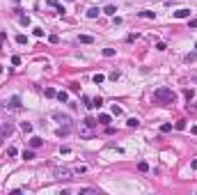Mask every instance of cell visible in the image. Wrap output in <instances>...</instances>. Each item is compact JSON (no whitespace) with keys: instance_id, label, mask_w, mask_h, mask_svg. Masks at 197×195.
<instances>
[{"instance_id":"obj_1","label":"cell","mask_w":197,"mask_h":195,"mask_svg":"<svg viewBox=\"0 0 197 195\" xmlns=\"http://www.w3.org/2000/svg\"><path fill=\"white\" fill-rule=\"evenodd\" d=\"M174 99H177V94L170 87H158L154 92V101L161 103V106H170V103H174Z\"/></svg>"},{"instance_id":"obj_2","label":"cell","mask_w":197,"mask_h":195,"mask_svg":"<svg viewBox=\"0 0 197 195\" xmlns=\"http://www.w3.org/2000/svg\"><path fill=\"white\" fill-rule=\"evenodd\" d=\"M53 175H55V179H71L73 177V168H55Z\"/></svg>"},{"instance_id":"obj_3","label":"cell","mask_w":197,"mask_h":195,"mask_svg":"<svg viewBox=\"0 0 197 195\" xmlns=\"http://www.w3.org/2000/svg\"><path fill=\"white\" fill-rule=\"evenodd\" d=\"M12 131H14V124L12 122H5V124L0 126V142H5V138H9Z\"/></svg>"},{"instance_id":"obj_4","label":"cell","mask_w":197,"mask_h":195,"mask_svg":"<svg viewBox=\"0 0 197 195\" xmlns=\"http://www.w3.org/2000/svg\"><path fill=\"white\" fill-rule=\"evenodd\" d=\"M53 119H57L60 124H71V119H69V115H62V113H53Z\"/></svg>"},{"instance_id":"obj_5","label":"cell","mask_w":197,"mask_h":195,"mask_svg":"<svg viewBox=\"0 0 197 195\" xmlns=\"http://www.w3.org/2000/svg\"><path fill=\"white\" fill-rule=\"evenodd\" d=\"M190 16V9H177V12H174V18H188Z\"/></svg>"},{"instance_id":"obj_6","label":"cell","mask_w":197,"mask_h":195,"mask_svg":"<svg viewBox=\"0 0 197 195\" xmlns=\"http://www.w3.org/2000/svg\"><path fill=\"white\" fill-rule=\"evenodd\" d=\"M101 12H103V9H99V7H89V9H87V18H99Z\"/></svg>"},{"instance_id":"obj_7","label":"cell","mask_w":197,"mask_h":195,"mask_svg":"<svg viewBox=\"0 0 197 195\" xmlns=\"http://www.w3.org/2000/svg\"><path fill=\"white\" fill-rule=\"evenodd\" d=\"M7 106L14 108V110H16V108H21V97H12V99L7 101Z\"/></svg>"},{"instance_id":"obj_8","label":"cell","mask_w":197,"mask_h":195,"mask_svg":"<svg viewBox=\"0 0 197 195\" xmlns=\"http://www.w3.org/2000/svg\"><path fill=\"white\" fill-rule=\"evenodd\" d=\"M96 122H99L101 126H110V115H105V113H103V115H99Z\"/></svg>"},{"instance_id":"obj_9","label":"cell","mask_w":197,"mask_h":195,"mask_svg":"<svg viewBox=\"0 0 197 195\" xmlns=\"http://www.w3.org/2000/svg\"><path fill=\"white\" fill-rule=\"evenodd\" d=\"M103 14H108V16H115V14H117V7H115V5H105V7H103Z\"/></svg>"},{"instance_id":"obj_10","label":"cell","mask_w":197,"mask_h":195,"mask_svg":"<svg viewBox=\"0 0 197 195\" xmlns=\"http://www.w3.org/2000/svg\"><path fill=\"white\" fill-rule=\"evenodd\" d=\"M78 41H80V44H92L94 37H92V35H80V37H78Z\"/></svg>"},{"instance_id":"obj_11","label":"cell","mask_w":197,"mask_h":195,"mask_svg":"<svg viewBox=\"0 0 197 195\" xmlns=\"http://www.w3.org/2000/svg\"><path fill=\"white\" fill-rule=\"evenodd\" d=\"M41 145H44V140H41V138H30V147H32V149L41 147Z\"/></svg>"},{"instance_id":"obj_12","label":"cell","mask_w":197,"mask_h":195,"mask_svg":"<svg viewBox=\"0 0 197 195\" xmlns=\"http://www.w3.org/2000/svg\"><path fill=\"white\" fill-rule=\"evenodd\" d=\"M57 135H60V138H64V135H69V124L60 126V129H57Z\"/></svg>"},{"instance_id":"obj_13","label":"cell","mask_w":197,"mask_h":195,"mask_svg":"<svg viewBox=\"0 0 197 195\" xmlns=\"http://www.w3.org/2000/svg\"><path fill=\"white\" fill-rule=\"evenodd\" d=\"M137 170H140V172H147V170H149V163H147V161H140V163H137Z\"/></svg>"},{"instance_id":"obj_14","label":"cell","mask_w":197,"mask_h":195,"mask_svg":"<svg viewBox=\"0 0 197 195\" xmlns=\"http://www.w3.org/2000/svg\"><path fill=\"white\" fill-rule=\"evenodd\" d=\"M55 97H57V101H60V103H64V101L69 99V94H67V92H57Z\"/></svg>"},{"instance_id":"obj_15","label":"cell","mask_w":197,"mask_h":195,"mask_svg":"<svg viewBox=\"0 0 197 195\" xmlns=\"http://www.w3.org/2000/svg\"><path fill=\"white\" fill-rule=\"evenodd\" d=\"M126 124H129L131 129H137V126H140V122H137V117H131V119L126 122Z\"/></svg>"},{"instance_id":"obj_16","label":"cell","mask_w":197,"mask_h":195,"mask_svg":"<svg viewBox=\"0 0 197 195\" xmlns=\"http://www.w3.org/2000/svg\"><path fill=\"white\" fill-rule=\"evenodd\" d=\"M101 106H103V99H101V97L92 99V108H101Z\"/></svg>"},{"instance_id":"obj_17","label":"cell","mask_w":197,"mask_h":195,"mask_svg":"<svg viewBox=\"0 0 197 195\" xmlns=\"http://www.w3.org/2000/svg\"><path fill=\"white\" fill-rule=\"evenodd\" d=\"M21 129H23V133H32V124H30V122H23Z\"/></svg>"},{"instance_id":"obj_18","label":"cell","mask_w":197,"mask_h":195,"mask_svg":"<svg viewBox=\"0 0 197 195\" xmlns=\"http://www.w3.org/2000/svg\"><path fill=\"white\" fill-rule=\"evenodd\" d=\"M23 159H25V161H32L34 159V151L32 149H25V151H23Z\"/></svg>"},{"instance_id":"obj_19","label":"cell","mask_w":197,"mask_h":195,"mask_svg":"<svg viewBox=\"0 0 197 195\" xmlns=\"http://www.w3.org/2000/svg\"><path fill=\"white\" fill-rule=\"evenodd\" d=\"M48 7H55L57 12H64V9L60 7V2H57V0H48Z\"/></svg>"},{"instance_id":"obj_20","label":"cell","mask_w":197,"mask_h":195,"mask_svg":"<svg viewBox=\"0 0 197 195\" xmlns=\"http://www.w3.org/2000/svg\"><path fill=\"white\" fill-rule=\"evenodd\" d=\"M83 124H85V126H94V124H99V122L92 119V117H85V119H83Z\"/></svg>"},{"instance_id":"obj_21","label":"cell","mask_w":197,"mask_h":195,"mask_svg":"<svg viewBox=\"0 0 197 195\" xmlns=\"http://www.w3.org/2000/svg\"><path fill=\"white\" fill-rule=\"evenodd\" d=\"M83 172H87L85 165H76V168H73V175H83Z\"/></svg>"},{"instance_id":"obj_22","label":"cell","mask_w":197,"mask_h":195,"mask_svg":"<svg viewBox=\"0 0 197 195\" xmlns=\"http://www.w3.org/2000/svg\"><path fill=\"white\" fill-rule=\"evenodd\" d=\"M18 21H21V25H30V16H25V14H21Z\"/></svg>"},{"instance_id":"obj_23","label":"cell","mask_w":197,"mask_h":195,"mask_svg":"<svg viewBox=\"0 0 197 195\" xmlns=\"http://www.w3.org/2000/svg\"><path fill=\"white\" fill-rule=\"evenodd\" d=\"M44 94H46V97L51 99V97H55V94H57V92H55V89H53V87H46V89H44Z\"/></svg>"},{"instance_id":"obj_24","label":"cell","mask_w":197,"mask_h":195,"mask_svg":"<svg viewBox=\"0 0 197 195\" xmlns=\"http://www.w3.org/2000/svg\"><path fill=\"white\" fill-rule=\"evenodd\" d=\"M117 53V51H115V48H103V55H105V57H112V55Z\"/></svg>"},{"instance_id":"obj_25","label":"cell","mask_w":197,"mask_h":195,"mask_svg":"<svg viewBox=\"0 0 197 195\" xmlns=\"http://www.w3.org/2000/svg\"><path fill=\"white\" fill-rule=\"evenodd\" d=\"M103 80H105V76H103V73H96V76H94V83H96V85H101Z\"/></svg>"},{"instance_id":"obj_26","label":"cell","mask_w":197,"mask_h":195,"mask_svg":"<svg viewBox=\"0 0 197 195\" xmlns=\"http://www.w3.org/2000/svg\"><path fill=\"white\" fill-rule=\"evenodd\" d=\"M16 41H18V44H28V37H25V35H18Z\"/></svg>"},{"instance_id":"obj_27","label":"cell","mask_w":197,"mask_h":195,"mask_svg":"<svg viewBox=\"0 0 197 195\" xmlns=\"http://www.w3.org/2000/svg\"><path fill=\"white\" fill-rule=\"evenodd\" d=\"M112 115H121V108L117 106V103H115V106H112Z\"/></svg>"},{"instance_id":"obj_28","label":"cell","mask_w":197,"mask_h":195,"mask_svg":"<svg viewBox=\"0 0 197 195\" xmlns=\"http://www.w3.org/2000/svg\"><path fill=\"white\" fill-rule=\"evenodd\" d=\"M140 16H145V18H154V12H140Z\"/></svg>"},{"instance_id":"obj_29","label":"cell","mask_w":197,"mask_h":195,"mask_svg":"<svg viewBox=\"0 0 197 195\" xmlns=\"http://www.w3.org/2000/svg\"><path fill=\"white\" fill-rule=\"evenodd\" d=\"M161 131H163V133H167V131H172V124H163V126H161Z\"/></svg>"},{"instance_id":"obj_30","label":"cell","mask_w":197,"mask_h":195,"mask_svg":"<svg viewBox=\"0 0 197 195\" xmlns=\"http://www.w3.org/2000/svg\"><path fill=\"white\" fill-rule=\"evenodd\" d=\"M7 156H16V147H9V149H7Z\"/></svg>"},{"instance_id":"obj_31","label":"cell","mask_w":197,"mask_h":195,"mask_svg":"<svg viewBox=\"0 0 197 195\" xmlns=\"http://www.w3.org/2000/svg\"><path fill=\"white\" fill-rule=\"evenodd\" d=\"M2 44H5V32H0V48H2Z\"/></svg>"},{"instance_id":"obj_32","label":"cell","mask_w":197,"mask_h":195,"mask_svg":"<svg viewBox=\"0 0 197 195\" xmlns=\"http://www.w3.org/2000/svg\"><path fill=\"white\" fill-rule=\"evenodd\" d=\"M190 28H197V18H193V21H190Z\"/></svg>"},{"instance_id":"obj_33","label":"cell","mask_w":197,"mask_h":195,"mask_svg":"<svg viewBox=\"0 0 197 195\" xmlns=\"http://www.w3.org/2000/svg\"><path fill=\"white\" fill-rule=\"evenodd\" d=\"M190 168H193V170H197V159L193 161V163H190Z\"/></svg>"},{"instance_id":"obj_34","label":"cell","mask_w":197,"mask_h":195,"mask_svg":"<svg viewBox=\"0 0 197 195\" xmlns=\"http://www.w3.org/2000/svg\"><path fill=\"white\" fill-rule=\"evenodd\" d=\"M190 133H193V135H197V124L193 126V129H190Z\"/></svg>"},{"instance_id":"obj_35","label":"cell","mask_w":197,"mask_h":195,"mask_svg":"<svg viewBox=\"0 0 197 195\" xmlns=\"http://www.w3.org/2000/svg\"><path fill=\"white\" fill-rule=\"evenodd\" d=\"M14 2H21V0H14Z\"/></svg>"},{"instance_id":"obj_36","label":"cell","mask_w":197,"mask_h":195,"mask_svg":"<svg viewBox=\"0 0 197 195\" xmlns=\"http://www.w3.org/2000/svg\"><path fill=\"white\" fill-rule=\"evenodd\" d=\"M195 48H197V44H195Z\"/></svg>"}]
</instances>
